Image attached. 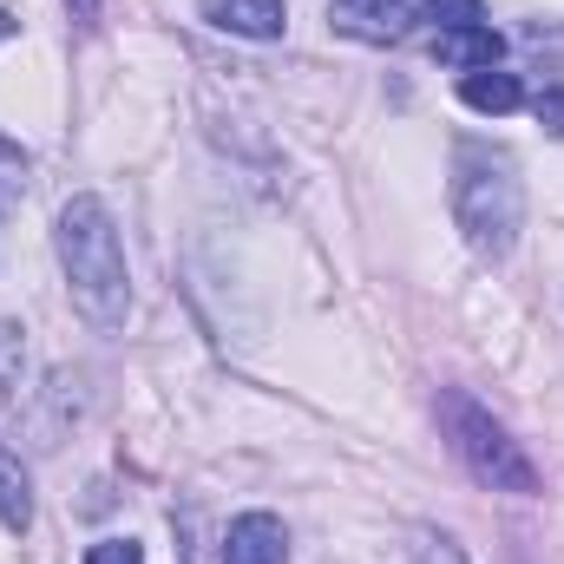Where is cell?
I'll return each mask as SVG.
<instances>
[{"mask_svg":"<svg viewBox=\"0 0 564 564\" xmlns=\"http://www.w3.org/2000/svg\"><path fill=\"white\" fill-rule=\"evenodd\" d=\"M53 250H59V270L73 289V308L93 328H119L132 308V270H126V237H119L106 197H93V191L66 197V210L53 224Z\"/></svg>","mask_w":564,"mask_h":564,"instance_id":"6da1fadb","label":"cell"},{"mask_svg":"<svg viewBox=\"0 0 564 564\" xmlns=\"http://www.w3.org/2000/svg\"><path fill=\"white\" fill-rule=\"evenodd\" d=\"M453 217L479 257H506L525 230V184L506 151L459 144L453 151Z\"/></svg>","mask_w":564,"mask_h":564,"instance_id":"7a4b0ae2","label":"cell"},{"mask_svg":"<svg viewBox=\"0 0 564 564\" xmlns=\"http://www.w3.org/2000/svg\"><path fill=\"white\" fill-rule=\"evenodd\" d=\"M433 414H440V433H446L453 459H459L479 486H492V492H519V499H532V492H539V466L525 459V446L506 433V421H492L473 394L440 388Z\"/></svg>","mask_w":564,"mask_h":564,"instance_id":"3957f363","label":"cell"},{"mask_svg":"<svg viewBox=\"0 0 564 564\" xmlns=\"http://www.w3.org/2000/svg\"><path fill=\"white\" fill-rule=\"evenodd\" d=\"M328 20H335V33H348L361 46H394L408 33L414 7L408 0H328Z\"/></svg>","mask_w":564,"mask_h":564,"instance_id":"277c9868","label":"cell"},{"mask_svg":"<svg viewBox=\"0 0 564 564\" xmlns=\"http://www.w3.org/2000/svg\"><path fill=\"white\" fill-rule=\"evenodd\" d=\"M289 558V532L276 512H243L224 532V564H282Z\"/></svg>","mask_w":564,"mask_h":564,"instance_id":"5b68a950","label":"cell"},{"mask_svg":"<svg viewBox=\"0 0 564 564\" xmlns=\"http://www.w3.org/2000/svg\"><path fill=\"white\" fill-rule=\"evenodd\" d=\"M433 59L440 66H459V73H486V66L506 59V40H499L492 20L486 26H446V33H433Z\"/></svg>","mask_w":564,"mask_h":564,"instance_id":"8992f818","label":"cell"},{"mask_svg":"<svg viewBox=\"0 0 564 564\" xmlns=\"http://www.w3.org/2000/svg\"><path fill=\"white\" fill-rule=\"evenodd\" d=\"M204 20L237 40H282V26H289L282 0H204Z\"/></svg>","mask_w":564,"mask_h":564,"instance_id":"52a82bcc","label":"cell"},{"mask_svg":"<svg viewBox=\"0 0 564 564\" xmlns=\"http://www.w3.org/2000/svg\"><path fill=\"white\" fill-rule=\"evenodd\" d=\"M459 106H466V112H486V119H506V112L525 106V86H519V73L486 66V73H466V79H459Z\"/></svg>","mask_w":564,"mask_h":564,"instance_id":"ba28073f","label":"cell"},{"mask_svg":"<svg viewBox=\"0 0 564 564\" xmlns=\"http://www.w3.org/2000/svg\"><path fill=\"white\" fill-rule=\"evenodd\" d=\"M26 375H33L26 328H20V322H0V426L20 414V401H26Z\"/></svg>","mask_w":564,"mask_h":564,"instance_id":"9c48e42d","label":"cell"},{"mask_svg":"<svg viewBox=\"0 0 564 564\" xmlns=\"http://www.w3.org/2000/svg\"><path fill=\"white\" fill-rule=\"evenodd\" d=\"M0 525L7 532H26L33 525V492H26V473L0 453Z\"/></svg>","mask_w":564,"mask_h":564,"instance_id":"30bf717a","label":"cell"},{"mask_svg":"<svg viewBox=\"0 0 564 564\" xmlns=\"http://www.w3.org/2000/svg\"><path fill=\"white\" fill-rule=\"evenodd\" d=\"M20 197H26V151L0 132V237H7V224H13V210H20Z\"/></svg>","mask_w":564,"mask_h":564,"instance_id":"8fae6325","label":"cell"},{"mask_svg":"<svg viewBox=\"0 0 564 564\" xmlns=\"http://www.w3.org/2000/svg\"><path fill=\"white\" fill-rule=\"evenodd\" d=\"M426 20H440V33L446 26H486V0H421Z\"/></svg>","mask_w":564,"mask_h":564,"instance_id":"7c38bea8","label":"cell"},{"mask_svg":"<svg viewBox=\"0 0 564 564\" xmlns=\"http://www.w3.org/2000/svg\"><path fill=\"white\" fill-rule=\"evenodd\" d=\"M414 564H473V558H466L446 532H421V539H414Z\"/></svg>","mask_w":564,"mask_h":564,"instance_id":"4fadbf2b","label":"cell"},{"mask_svg":"<svg viewBox=\"0 0 564 564\" xmlns=\"http://www.w3.org/2000/svg\"><path fill=\"white\" fill-rule=\"evenodd\" d=\"M86 564H144V545L139 539H106V545H93Z\"/></svg>","mask_w":564,"mask_h":564,"instance_id":"5bb4252c","label":"cell"},{"mask_svg":"<svg viewBox=\"0 0 564 564\" xmlns=\"http://www.w3.org/2000/svg\"><path fill=\"white\" fill-rule=\"evenodd\" d=\"M532 112H539V126H545L552 139H564V93H558V86H552V93H539V106H532Z\"/></svg>","mask_w":564,"mask_h":564,"instance_id":"9a60e30c","label":"cell"},{"mask_svg":"<svg viewBox=\"0 0 564 564\" xmlns=\"http://www.w3.org/2000/svg\"><path fill=\"white\" fill-rule=\"evenodd\" d=\"M66 13H73L79 26H93V20H99V0H66Z\"/></svg>","mask_w":564,"mask_h":564,"instance_id":"2e32d148","label":"cell"},{"mask_svg":"<svg viewBox=\"0 0 564 564\" xmlns=\"http://www.w3.org/2000/svg\"><path fill=\"white\" fill-rule=\"evenodd\" d=\"M13 26H20V20H13V13H0V46L13 40Z\"/></svg>","mask_w":564,"mask_h":564,"instance_id":"e0dca14e","label":"cell"}]
</instances>
